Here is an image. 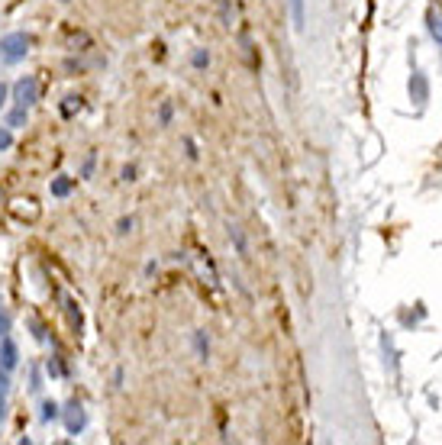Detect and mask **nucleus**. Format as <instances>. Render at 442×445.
I'll list each match as a JSON object with an SVG mask.
<instances>
[{"instance_id": "f257e3e1", "label": "nucleus", "mask_w": 442, "mask_h": 445, "mask_svg": "<svg viewBox=\"0 0 442 445\" xmlns=\"http://www.w3.org/2000/svg\"><path fill=\"white\" fill-rule=\"evenodd\" d=\"M26 52H29V36L14 33V36H4V39H0V55L7 58V62H20Z\"/></svg>"}, {"instance_id": "f03ea898", "label": "nucleus", "mask_w": 442, "mask_h": 445, "mask_svg": "<svg viewBox=\"0 0 442 445\" xmlns=\"http://www.w3.org/2000/svg\"><path fill=\"white\" fill-rule=\"evenodd\" d=\"M14 100H16V107H26L29 110V107L39 100V81H36V77H23V81H16Z\"/></svg>"}, {"instance_id": "7ed1b4c3", "label": "nucleus", "mask_w": 442, "mask_h": 445, "mask_svg": "<svg viewBox=\"0 0 442 445\" xmlns=\"http://www.w3.org/2000/svg\"><path fill=\"white\" fill-rule=\"evenodd\" d=\"M0 365H4V371L16 368V345H14V339H10V336H4V339H0Z\"/></svg>"}, {"instance_id": "20e7f679", "label": "nucleus", "mask_w": 442, "mask_h": 445, "mask_svg": "<svg viewBox=\"0 0 442 445\" xmlns=\"http://www.w3.org/2000/svg\"><path fill=\"white\" fill-rule=\"evenodd\" d=\"M65 426H68V432H77V429H85V410L77 404L68 407V413H65Z\"/></svg>"}, {"instance_id": "39448f33", "label": "nucleus", "mask_w": 442, "mask_h": 445, "mask_svg": "<svg viewBox=\"0 0 442 445\" xmlns=\"http://www.w3.org/2000/svg\"><path fill=\"white\" fill-rule=\"evenodd\" d=\"M52 194H55V197H68L71 194V178H55V181H52Z\"/></svg>"}, {"instance_id": "423d86ee", "label": "nucleus", "mask_w": 442, "mask_h": 445, "mask_svg": "<svg viewBox=\"0 0 442 445\" xmlns=\"http://www.w3.org/2000/svg\"><path fill=\"white\" fill-rule=\"evenodd\" d=\"M7 123H10V126H23V123H26V107H16V110L10 113Z\"/></svg>"}, {"instance_id": "0eeeda50", "label": "nucleus", "mask_w": 442, "mask_h": 445, "mask_svg": "<svg viewBox=\"0 0 442 445\" xmlns=\"http://www.w3.org/2000/svg\"><path fill=\"white\" fill-rule=\"evenodd\" d=\"M7 390H10V381H7V375L0 371V417H4V400H7Z\"/></svg>"}, {"instance_id": "6e6552de", "label": "nucleus", "mask_w": 442, "mask_h": 445, "mask_svg": "<svg viewBox=\"0 0 442 445\" xmlns=\"http://www.w3.org/2000/svg\"><path fill=\"white\" fill-rule=\"evenodd\" d=\"M291 10H294V23L297 29L303 26V0H291Z\"/></svg>"}, {"instance_id": "1a4fd4ad", "label": "nucleus", "mask_w": 442, "mask_h": 445, "mask_svg": "<svg viewBox=\"0 0 442 445\" xmlns=\"http://www.w3.org/2000/svg\"><path fill=\"white\" fill-rule=\"evenodd\" d=\"M14 146V132H10V126H0V149H10Z\"/></svg>"}, {"instance_id": "9d476101", "label": "nucleus", "mask_w": 442, "mask_h": 445, "mask_svg": "<svg viewBox=\"0 0 442 445\" xmlns=\"http://www.w3.org/2000/svg\"><path fill=\"white\" fill-rule=\"evenodd\" d=\"M75 110H81V97H68V104H65V117H71Z\"/></svg>"}, {"instance_id": "9b49d317", "label": "nucleus", "mask_w": 442, "mask_h": 445, "mask_svg": "<svg viewBox=\"0 0 442 445\" xmlns=\"http://www.w3.org/2000/svg\"><path fill=\"white\" fill-rule=\"evenodd\" d=\"M68 313H71V323H75V326L81 329V310H77V306L71 304V300H68Z\"/></svg>"}, {"instance_id": "f8f14e48", "label": "nucleus", "mask_w": 442, "mask_h": 445, "mask_svg": "<svg viewBox=\"0 0 442 445\" xmlns=\"http://www.w3.org/2000/svg\"><path fill=\"white\" fill-rule=\"evenodd\" d=\"M52 417H58V407L55 404H45L43 407V419H52Z\"/></svg>"}, {"instance_id": "ddd939ff", "label": "nucleus", "mask_w": 442, "mask_h": 445, "mask_svg": "<svg viewBox=\"0 0 442 445\" xmlns=\"http://www.w3.org/2000/svg\"><path fill=\"white\" fill-rule=\"evenodd\" d=\"M136 178V168H123V181H133Z\"/></svg>"}, {"instance_id": "4468645a", "label": "nucleus", "mask_w": 442, "mask_h": 445, "mask_svg": "<svg viewBox=\"0 0 442 445\" xmlns=\"http://www.w3.org/2000/svg\"><path fill=\"white\" fill-rule=\"evenodd\" d=\"M133 230V220H119V232H129Z\"/></svg>"}, {"instance_id": "2eb2a0df", "label": "nucleus", "mask_w": 442, "mask_h": 445, "mask_svg": "<svg viewBox=\"0 0 442 445\" xmlns=\"http://www.w3.org/2000/svg\"><path fill=\"white\" fill-rule=\"evenodd\" d=\"M4 100H7V84H0V107H4Z\"/></svg>"}, {"instance_id": "dca6fc26", "label": "nucleus", "mask_w": 442, "mask_h": 445, "mask_svg": "<svg viewBox=\"0 0 442 445\" xmlns=\"http://www.w3.org/2000/svg\"><path fill=\"white\" fill-rule=\"evenodd\" d=\"M0 333H7V320H4V313H0Z\"/></svg>"}, {"instance_id": "f3484780", "label": "nucleus", "mask_w": 442, "mask_h": 445, "mask_svg": "<svg viewBox=\"0 0 442 445\" xmlns=\"http://www.w3.org/2000/svg\"><path fill=\"white\" fill-rule=\"evenodd\" d=\"M0 203H4V191H0Z\"/></svg>"}]
</instances>
